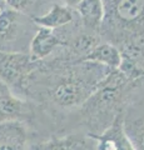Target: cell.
I'll list each match as a JSON object with an SVG mask.
<instances>
[{
    "label": "cell",
    "mask_w": 144,
    "mask_h": 150,
    "mask_svg": "<svg viewBox=\"0 0 144 150\" xmlns=\"http://www.w3.org/2000/svg\"><path fill=\"white\" fill-rule=\"evenodd\" d=\"M87 60L100 63L111 69H119L120 62H122V55H120L118 46H115L114 44L109 43V41L101 40L93 49L92 53L88 55Z\"/></svg>",
    "instance_id": "5bb4252c"
},
{
    "label": "cell",
    "mask_w": 144,
    "mask_h": 150,
    "mask_svg": "<svg viewBox=\"0 0 144 150\" xmlns=\"http://www.w3.org/2000/svg\"><path fill=\"white\" fill-rule=\"evenodd\" d=\"M131 83L119 69H111L99 88L65 118L59 137L69 133H103L122 112Z\"/></svg>",
    "instance_id": "7a4b0ae2"
},
{
    "label": "cell",
    "mask_w": 144,
    "mask_h": 150,
    "mask_svg": "<svg viewBox=\"0 0 144 150\" xmlns=\"http://www.w3.org/2000/svg\"><path fill=\"white\" fill-rule=\"evenodd\" d=\"M54 1L63 4V5H67V6H70V8H75L82 0H54Z\"/></svg>",
    "instance_id": "2e32d148"
},
{
    "label": "cell",
    "mask_w": 144,
    "mask_h": 150,
    "mask_svg": "<svg viewBox=\"0 0 144 150\" xmlns=\"http://www.w3.org/2000/svg\"><path fill=\"white\" fill-rule=\"evenodd\" d=\"M74 10L87 28L100 31L105 14L103 0H82Z\"/></svg>",
    "instance_id": "4fadbf2b"
},
{
    "label": "cell",
    "mask_w": 144,
    "mask_h": 150,
    "mask_svg": "<svg viewBox=\"0 0 144 150\" xmlns=\"http://www.w3.org/2000/svg\"><path fill=\"white\" fill-rule=\"evenodd\" d=\"M60 45L59 35L55 29L39 26L31 40L29 54L35 60H43Z\"/></svg>",
    "instance_id": "8fae6325"
},
{
    "label": "cell",
    "mask_w": 144,
    "mask_h": 150,
    "mask_svg": "<svg viewBox=\"0 0 144 150\" xmlns=\"http://www.w3.org/2000/svg\"><path fill=\"white\" fill-rule=\"evenodd\" d=\"M35 149H46V150H69V149H87L95 150L98 149L96 139L89 134L84 133H69L64 134L62 137L52 138L44 143L36 145Z\"/></svg>",
    "instance_id": "30bf717a"
},
{
    "label": "cell",
    "mask_w": 144,
    "mask_h": 150,
    "mask_svg": "<svg viewBox=\"0 0 144 150\" xmlns=\"http://www.w3.org/2000/svg\"><path fill=\"white\" fill-rule=\"evenodd\" d=\"M122 114L125 133L133 149L144 150V78L132 80Z\"/></svg>",
    "instance_id": "8992f818"
},
{
    "label": "cell",
    "mask_w": 144,
    "mask_h": 150,
    "mask_svg": "<svg viewBox=\"0 0 144 150\" xmlns=\"http://www.w3.org/2000/svg\"><path fill=\"white\" fill-rule=\"evenodd\" d=\"M98 143V150H132L133 146L123 125V114L114 119L108 128L99 135H93Z\"/></svg>",
    "instance_id": "9c48e42d"
},
{
    "label": "cell",
    "mask_w": 144,
    "mask_h": 150,
    "mask_svg": "<svg viewBox=\"0 0 144 150\" xmlns=\"http://www.w3.org/2000/svg\"><path fill=\"white\" fill-rule=\"evenodd\" d=\"M38 28L31 16L8 6L3 8L0 10V51L29 53Z\"/></svg>",
    "instance_id": "277c9868"
},
{
    "label": "cell",
    "mask_w": 144,
    "mask_h": 150,
    "mask_svg": "<svg viewBox=\"0 0 144 150\" xmlns=\"http://www.w3.org/2000/svg\"><path fill=\"white\" fill-rule=\"evenodd\" d=\"M101 39L122 46L144 39V0H103Z\"/></svg>",
    "instance_id": "3957f363"
},
{
    "label": "cell",
    "mask_w": 144,
    "mask_h": 150,
    "mask_svg": "<svg viewBox=\"0 0 144 150\" xmlns=\"http://www.w3.org/2000/svg\"><path fill=\"white\" fill-rule=\"evenodd\" d=\"M34 116V105L16 96L0 80V121H23L28 124Z\"/></svg>",
    "instance_id": "52a82bcc"
},
{
    "label": "cell",
    "mask_w": 144,
    "mask_h": 150,
    "mask_svg": "<svg viewBox=\"0 0 144 150\" xmlns=\"http://www.w3.org/2000/svg\"><path fill=\"white\" fill-rule=\"evenodd\" d=\"M110 70L92 60H39L26 90V100L35 108L30 128L36 139L44 143L58 137L65 118L99 88Z\"/></svg>",
    "instance_id": "6da1fadb"
},
{
    "label": "cell",
    "mask_w": 144,
    "mask_h": 150,
    "mask_svg": "<svg viewBox=\"0 0 144 150\" xmlns=\"http://www.w3.org/2000/svg\"><path fill=\"white\" fill-rule=\"evenodd\" d=\"M1 9H3V6H0V10H1Z\"/></svg>",
    "instance_id": "e0dca14e"
},
{
    "label": "cell",
    "mask_w": 144,
    "mask_h": 150,
    "mask_svg": "<svg viewBox=\"0 0 144 150\" xmlns=\"http://www.w3.org/2000/svg\"><path fill=\"white\" fill-rule=\"evenodd\" d=\"M77 16V13L74 8L63 5L59 3H54L48 9V11L44 13L40 16L33 18L36 25L49 28V29H57V28L64 26L72 23Z\"/></svg>",
    "instance_id": "7c38bea8"
},
{
    "label": "cell",
    "mask_w": 144,
    "mask_h": 150,
    "mask_svg": "<svg viewBox=\"0 0 144 150\" xmlns=\"http://www.w3.org/2000/svg\"><path fill=\"white\" fill-rule=\"evenodd\" d=\"M54 3V0H5L8 8L15 9L31 18L43 15Z\"/></svg>",
    "instance_id": "9a60e30c"
},
{
    "label": "cell",
    "mask_w": 144,
    "mask_h": 150,
    "mask_svg": "<svg viewBox=\"0 0 144 150\" xmlns=\"http://www.w3.org/2000/svg\"><path fill=\"white\" fill-rule=\"evenodd\" d=\"M31 134L23 121H0V149H30Z\"/></svg>",
    "instance_id": "ba28073f"
},
{
    "label": "cell",
    "mask_w": 144,
    "mask_h": 150,
    "mask_svg": "<svg viewBox=\"0 0 144 150\" xmlns=\"http://www.w3.org/2000/svg\"><path fill=\"white\" fill-rule=\"evenodd\" d=\"M38 64L39 60L33 59L29 53L0 51V80L16 96L26 100L29 78Z\"/></svg>",
    "instance_id": "5b68a950"
}]
</instances>
